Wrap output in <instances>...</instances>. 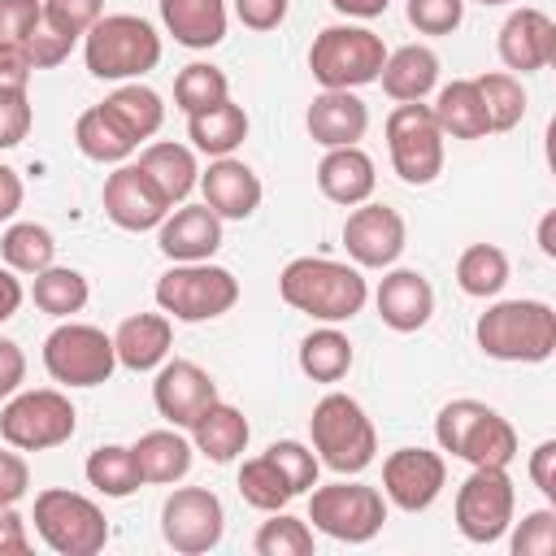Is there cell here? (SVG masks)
Here are the masks:
<instances>
[{
	"mask_svg": "<svg viewBox=\"0 0 556 556\" xmlns=\"http://www.w3.org/2000/svg\"><path fill=\"white\" fill-rule=\"evenodd\" d=\"M278 295L295 313H308V317L334 326V321H348L365 308L369 287H365L356 265H343L330 256H295L278 274Z\"/></svg>",
	"mask_w": 556,
	"mask_h": 556,
	"instance_id": "cell-1",
	"label": "cell"
},
{
	"mask_svg": "<svg viewBox=\"0 0 556 556\" xmlns=\"http://www.w3.org/2000/svg\"><path fill=\"white\" fill-rule=\"evenodd\" d=\"M473 339L491 361L539 365L556 352V313L543 300H500L478 317Z\"/></svg>",
	"mask_w": 556,
	"mask_h": 556,
	"instance_id": "cell-2",
	"label": "cell"
},
{
	"mask_svg": "<svg viewBox=\"0 0 556 556\" xmlns=\"http://www.w3.org/2000/svg\"><path fill=\"white\" fill-rule=\"evenodd\" d=\"M83 61L96 78L104 83H126L161 61V35L148 17L135 13H104L87 35H83Z\"/></svg>",
	"mask_w": 556,
	"mask_h": 556,
	"instance_id": "cell-3",
	"label": "cell"
},
{
	"mask_svg": "<svg viewBox=\"0 0 556 556\" xmlns=\"http://www.w3.org/2000/svg\"><path fill=\"white\" fill-rule=\"evenodd\" d=\"M308 430H313V452L326 469L334 473H361L365 465H374V452H378V434H374V421L365 417V408L343 395V391H330L313 404V417H308Z\"/></svg>",
	"mask_w": 556,
	"mask_h": 556,
	"instance_id": "cell-4",
	"label": "cell"
},
{
	"mask_svg": "<svg viewBox=\"0 0 556 556\" xmlns=\"http://www.w3.org/2000/svg\"><path fill=\"white\" fill-rule=\"evenodd\" d=\"M434 439L443 452L469 465H508L517 456V430L482 400H452L434 417Z\"/></svg>",
	"mask_w": 556,
	"mask_h": 556,
	"instance_id": "cell-5",
	"label": "cell"
},
{
	"mask_svg": "<svg viewBox=\"0 0 556 556\" xmlns=\"http://www.w3.org/2000/svg\"><path fill=\"white\" fill-rule=\"evenodd\" d=\"M156 304L174 321H213L239 304V278L208 261H178L156 278Z\"/></svg>",
	"mask_w": 556,
	"mask_h": 556,
	"instance_id": "cell-6",
	"label": "cell"
},
{
	"mask_svg": "<svg viewBox=\"0 0 556 556\" xmlns=\"http://www.w3.org/2000/svg\"><path fill=\"white\" fill-rule=\"evenodd\" d=\"M382 61L387 48L369 26H326L308 48V70L326 91H356L378 83Z\"/></svg>",
	"mask_w": 556,
	"mask_h": 556,
	"instance_id": "cell-7",
	"label": "cell"
},
{
	"mask_svg": "<svg viewBox=\"0 0 556 556\" xmlns=\"http://www.w3.org/2000/svg\"><path fill=\"white\" fill-rule=\"evenodd\" d=\"M35 530L61 556H96L109 543V521L100 504L65 486H48L35 495Z\"/></svg>",
	"mask_w": 556,
	"mask_h": 556,
	"instance_id": "cell-8",
	"label": "cell"
},
{
	"mask_svg": "<svg viewBox=\"0 0 556 556\" xmlns=\"http://www.w3.org/2000/svg\"><path fill=\"white\" fill-rule=\"evenodd\" d=\"M78 426V413L70 395L39 387V391H13L9 404L0 408V434L17 452H48L61 447Z\"/></svg>",
	"mask_w": 556,
	"mask_h": 556,
	"instance_id": "cell-9",
	"label": "cell"
},
{
	"mask_svg": "<svg viewBox=\"0 0 556 556\" xmlns=\"http://www.w3.org/2000/svg\"><path fill=\"white\" fill-rule=\"evenodd\" d=\"M43 369L61 387H100L117 369L113 334H104L100 326H87V321H61L43 339Z\"/></svg>",
	"mask_w": 556,
	"mask_h": 556,
	"instance_id": "cell-10",
	"label": "cell"
},
{
	"mask_svg": "<svg viewBox=\"0 0 556 556\" xmlns=\"http://www.w3.org/2000/svg\"><path fill=\"white\" fill-rule=\"evenodd\" d=\"M443 130L430 113V104L413 100V104H395L387 117V152L395 174L408 187H426L443 174Z\"/></svg>",
	"mask_w": 556,
	"mask_h": 556,
	"instance_id": "cell-11",
	"label": "cell"
},
{
	"mask_svg": "<svg viewBox=\"0 0 556 556\" xmlns=\"http://www.w3.org/2000/svg\"><path fill=\"white\" fill-rule=\"evenodd\" d=\"M517 491L508 478V465H473V473L456 491V530L469 543H500L513 526Z\"/></svg>",
	"mask_w": 556,
	"mask_h": 556,
	"instance_id": "cell-12",
	"label": "cell"
},
{
	"mask_svg": "<svg viewBox=\"0 0 556 556\" xmlns=\"http://www.w3.org/2000/svg\"><path fill=\"white\" fill-rule=\"evenodd\" d=\"M308 521L339 539V543H369L387 521V500L378 486L365 482H330L313 486L308 495Z\"/></svg>",
	"mask_w": 556,
	"mask_h": 556,
	"instance_id": "cell-13",
	"label": "cell"
},
{
	"mask_svg": "<svg viewBox=\"0 0 556 556\" xmlns=\"http://www.w3.org/2000/svg\"><path fill=\"white\" fill-rule=\"evenodd\" d=\"M161 534L182 556L213 552L226 534V508L208 486H178L161 504Z\"/></svg>",
	"mask_w": 556,
	"mask_h": 556,
	"instance_id": "cell-14",
	"label": "cell"
},
{
	"mask_svg": "<svg viewBox=\"0 0 556 556\" xmlns=\"http://www.w3.org/2000/svg\"><path fill=\"white\" fill-rule=\"evenodd\" d=\"M447 486V465L430 447H395L382 460V491L404 513H426Z\"/></svg>",
	"mask_w": 556,
	"mask_h": 556,
	"instance_id": "cell-15",
	"label": "cell"
},
{
	"mask_svg": "<svg viewBox=\"0 0 556 556\" xmlns=\"http://www.w3.org/2000/svg\"><path fill=\"white\" fill-rule=\"evenodd\" d=\"M404 217L387 204H361L343 222V248L361 269H387L404 252Z\"/></svg>",
	"mask_w": 556,
	"mask_h": 556,
	"instance_id": "cell-16",
	"label": "cell"
},
{
	"mask_svg": "<svg viewBox=\"0 0 556 556\" xmlns=\"http://www.w3.org/2000/svg\"><path fill=\"white\" fill-rule=\"evenodd\" d=\"M104 213H109L113 226L139 235V230H152V226L165 222L169 200L161 195V187L139 165H117L104 178Z\"/></svg>",
	"mask_w": 556,
	"mask_h": 556,
	"instance_id": "cell-17",
	"label": "cell"
},
{
	"mask_svg": "<svg viewBox=\"0 0 556 556\" xmlns=\"http://www.w3.org/2000/svg\"><path fill=\"white\" fill-rule=\"evenodd\" d=\"M213 400H217V382L195 361H161L156 382H152V404L174 430L191 426L195 413Z\"/></svg>",
	"mask_w": 556,
	"mask_h": 556,
	"instance_id": "cell-18",
	"label": "cell"
},
{
	"mask_svg": "<svg viewBox=\"0 0 556 556\" xmlns=\"http://www.w3.org/2000/svg\"><path fill=\"white\" fill-rule=\"evenodd\" d=\"M556 56V22L543 9H513L500 26V61L508 70L534 74Z\"/></svg>",
	"mask_w": 556,
	"mask_h": 556,
	"instance_id": "cell-19",
	"label": "cell"
},
{
	"mask_svg": "<svg viewBox=\"0 0 556 556\" xmlns=\"http://www.w3.org/2000/svg\"><path fill=\"white\" fill-rule=\"evenodd\" d=\"M156 248L178 261H208L222 248V217L208 204H182L156 226Z\"/></svg>",
	"mask_w": 556,
	"mask_h": 556,
	"instance_id": "cell-20",
	"label": "cell"
},
{
	"mask_svg": "<svg viewBox=\"0 0 556 556\" xmlns=\"http://www.w3.org/2000/svg\"><path fill=\"white\" fill-rule=\"evenodd\" d=\"M200 191L222 222H243L261 208V178L235 156H213V165L200 174Z\"/></svg>",
	"mask_w": 556,
	"mask_h": 556,
	"instance_id": "cell-21",
	"label": "cell"
},
{
	"mask_svg": "<svg viewBox=\"0 0 556 556\" xmlns=\"http://www.w3.org/2000/svg\"><path fill=\"white\" fill-rule=\"evenodd\" d=\"M374 304H378L382 326H391V330H400V334H413V330H421V326L430 321V313H434V287H430L426 274H417V269H391V274L378 282Z\"/></svg>",
	"mask_w": 556,
	"mask_h": 556,
	"instance_id": "cell-22",
	"label": "cell"
},
{
	"mask_svg": "<svg viewBox=\"0 0 556 556\" xmlns=\"http://www.w3.org/2000/svg\"><path fill=\"white\" fill-rule=\"evenodd\" d=\"M304 126H308L313 143H321V148H352V143H361V135L369 126V109L356 91H321V96H313Z\"/></svg>",
	"mask_w": 556,
	"mask_h": 556,
	"instance_id": "cell-23",
	"label": "cell"
},
{
	"mask_svg": "<svg viewBox=\"0 0 556 556\" xmlns=\"http://www.w3.org/2000/svg\"><path fill=\"white\" fill-rule=\"evenodd\" d=\"M169 343H174V326H169L165 313H130V317L113 330L117 365H126V369H135V374L156 369V365L169 356Z\"/></svg>",
	"mask_w": 556,
	"mask_h": 556,
	"instance_id": "cell-24",
	"label": "cell"
},
{
	"mask_svg": "<svg viewBox=\"0 0 556 556\" xmlns=\"http://www.w3.org/2000/svg\"><path fill=\"white\" fill-rule=\"evenodd\" d=\"M317 187L326 200L334 204H365L378 187V174H374V161L369 152H361L356 143L352 148H326L321 165H317Z\"/></svg>",
	"mask_w": 556,
	"mask_h": 556,
	"instance_id": "cell-25",
	"label": "cell"
},
{
	"mask_svg": "<svg viewBox=\"0 0 556 556\" xmlns=\"http://www.w3.org/2000/svg\"><path fill=\"white\" fill-rule=\"evenodd\" d=\"M187 430H191V447L204 452L213 465H230V460L248 447V434H252L248 417H243L235 404H226V400L204 404Z\"/></svg>",
	"mask_w": 556,
	"mask_h": 556,
	"instance_id": "cell-26",
	"label": "cell"
},
{
	"mask_svg": "<svg viewBox=\"0 0 556 556\" xmlns=\"http://www.w3.org/2000/svg\"><path fill=\"white\" fill-rule=\"evenodd\" d=\"M382 91L395 100V104H413V100H426L439 83V56L434 48L426 43H404L395 52H387L382 61Z\"/></svg>",
	"mask_w": 556,
	"mask_h": 556,
	"instance_id": "cell-27",
	"label": "cell"
},
{
	"mask_svg": "<svg viewBox=\"0 0 556 556\" xmlns=\"http://www.w3.org/2000/svg\"><path fill=\"white\" fill-rule=\"evenodd\" d=\"M161 22L182 48H217L226 39V0H161Z\"/></svg>",
	"mask_w": 556,
	"mask_h": 556,
	"instance_id": "cell-28",
	"label": "cell"
},
{
	"mask_svg": "<svg viewBox=\"0 0 556 556\" xmlns=\"http://www.w3.org/2000/svg\"><path fill=\"white\" fill-rule=\"evenodd\" d=\"M135 452V465H139V478L143 482H178V478H187L191 473V456H195V447L169 426V430H148V434H139V443L130 447Z\"/></svg>",
	"mask_w": 556,
	"mask_h": 556,
	"instance_id": "cell-29",
	"label": "cell"
},
{
	"mask_svg": "<svg viewBox=\"0 0 556 556\" xmlns=\"http://www.w3.org/2000/svg\"><path fill=\"white\" fill-rule=\"evenodd\" d=\"M430 113H434L439 130L452 135V139H482V135L491 130L473 78H452V83L439 91V100L430 104Z\"/></svg>",
	"mask_w": 556,
	"mask_h": 556,
	"instance_id": "cell-30",
	"label": "cell"
},
{
	"mask_svg": "<svg viewBox=\"0 0 556 556\" xmlns=\"http://www.w3.org/2000/svg\"><path fill=\"white\" fill-rule=\"evenodd\" d=\"M187 139L204 152V156H230L243 139H248V113L226 96L213 109H200L187 117Z\"/></svg>",
	"mask_w": 556,
	"mask_h": 556,
	"instance_id": "cell-31",
	"label": "cell"
},
{
	"mask_svg": "<svg viewBox=\"0 0 556 556\" xmlns=\"http://www.w3.org/2000/svg\"><path fill=\"white\" fill-rule=\"evenodd\" d=\"M139 169H143V174H148V178L161 187V195H165L169 204L187 200V195H191V187L200 182V169H195L191 148L169 143V139L148 143V148L139 152Z\"/></svg>",
	"mask_w": 556,
	"mask_h": 556,
	"instance_id": "cell-32",
	"label": "cell"
},
{
	"mask_svg": "<svg viewBox=\"0 0 556 556\" xmlns=\"http://www.w3.org/2000/svg\"><path fill=\"white\" fill-rule=\"evenodd\" d=\"M100 109H104L135 143H139V139H152V135L161 130V122H165L161 96H156L152 87H143V83H122L113 96L100 100Z\"/></svg>",
	"mask_w": 556,
	"mask_h": 556,
	"instance_id": "cell-33",
	"label": "cell"
},
{
	"mask_svg": "<svg viewBox=\"0 0 556 556\" xmlns=\"http://www.w3.org/2000/svg\"><path fill=\"white\" fill-rule=\"evenodd\" d=\"M74 143H78V152L87 156V161H100V165H122L139 143L96 104V109H87L78 122H74Z\"/></svg>",
	"mask_w": 556,
	"mask_h": 556,
	"instance_id": "cell-34",
	"label": "cell"
},
{
	"mask_svg": "<svg viewBox=\"0 0 556 556\" xmlns=\"http://www.w3.org/2000/svg\"><path fill=\"white\" fill-rule=\"evenodd\" d=\"M300 369L313 382H339L352 369V339L334 326H321L300 339Z\"/></svg>",
	"mask_w": 556,
	"mask_h": 556,
	"instance_id": "cell-35",
	"label": "cell"
},
{
	"mask_svg": "<svg viewBox=\"0 0 556 556\" xmlns=\"http://www.w3.org/2000/svg\"><path fill=\"white\" fill-rule=\"evenodd\" d=\"M87 295H91L87 278H83L78 269H70V265H48V269H39L35 282H30V300H35V308H43L48 317L83 313Z\"/></svg>",
	"mask_w": 556,
	"mask_h": 556,
	"instance_id": "cell-36",
	"label": "cell"
},
{
	"mask_svg": "<svg viewBox=\"0 0 556 556\" xmlns=\"http://www.w3.org/2000/svg\"><path fill=\"white\" fill-rule=\"evenodd\" d=\"M456 282L465 295L473 300H491L504 291L508 282V256L495 248V243H469L456 261Z\"/></svg>",
	"mask_w": 556,
	"mask_h": 556,
	"instance_id": "cell-37",
	"label": "cell"
},
{
	"mask_svg": "<svg viewBox=\"0 0 556 556\" xmlns=\"http://www.w3.org/2000/svg\"><path fill=\"white\" fill-rule=\"evenodd\" d=\"M87 482L100 495H109V500H126V495H135L143 486L139 465H135V452L122 447V443H104V447H96L87 456Z\"/></svg>",
	"mask_w": 556,
	"mask_h": 556,
	"instance_id": "cell-38",
	"label": "cell"
},
{
	"mask_svg": "<svg viewBox=\"0 0 556 556\" xmlns=\"http://www.w3.org/2000/svg\"><path fill=\"white\" fill-rule=\"evenodd\" d=\"M0 256L13 274H39L56 261V239L48 226H35V222H13L0 239Z\"/></svg>",
	"mask_w": 556,
	"mask_h": 556,
	"instance_id": "cell-39",
	"label": "cell"
},
{
	"mask_svg": "<svg viewBox=\"0 0 556 556\" xmlns=\"http://www.w3.org/2000/svg\"><path fill=\"white\" fill-rule=\"evenodd\" d=\"M473 87L482 96V109H486L491 130H513L526 117V91H521V83L513 74L491 70V74H478Z\"/></svg>",
	"mask_w": 556,
	"mask_h": 556,
	"instance_id": "cell-40",
	"label": "cell"
},
{
	"mask_svg": "<svg viewBox=\"0 0 556 556\" xmlns=\"http://www.w3.org/2000/svg\"><path fill=\"white\" fill-rule=\"evenodd\" d=\"M230 96V83H226V74L217 70V65H208V61H191L178 78H174V104L191 117V113H200V109H213V104H222Z\"/></svg>",
	"mask_w": 556,
	"mask_h": 556,
	"instance_id": "cell-41",
	"label": "cell"
},
{
	"mask_svg": "<svg viewBox=\"0 0 556 556\" xmlns=\"http://www.w3.org/2000/svg\"><path fill=\"white\" fill-rule=\"evenodd\" d=\"M239 495H243L252 508H261V513H278V508H287V504L295 500L291 486H287V478L278 473V465H274L269 456L243 460V469H239Z\"/></svg>",
	"mask_w": 556,
	"mask_h": 556,
	"instance_id": "cell-42",
	"label": "cell"
},
{
	"mask_svg": "<svg viewBox=\"0 0 556 556\" xmlns=\"http://www.w3.org/2000/svg\"><path fill=\"white\" fill-rule=\"evenodd\" d=\"M252 547H256V556H313V530H308V521L278 508V513H269V521H261Z\"/></svg>",
	"mask_w": 556,
	"mask_h": 556,
	"instance_id": "cell-43",
	"label": "cell"
},
{
	"mask_svg": "<svg viewBox=\"0 0 556 556\" xmlns=\"http://www.w3.org/2000/svg\"><path fill=\"white\" fill-rule=\"evenodd\" d=\"M274 465H278V473L287 478V486H291V495H304V491H313L317 486V452L313 447H304L300 439H278V443H269V452H265Z\"/></svg>",
	"mask_w": 556,
	"mask_h": 556,
	"instance_id": "cell-44",
	"label": "cell"
},
{
	"mask_svg": "<svg viewBox=\"0 0 556 556\" xmlns=\"http://www.w3.org/2000/svg\"><path fill=\"white\" fill-rule=\"evenodd\" d=\"M100 17H104V0H43V26L70 39H83Z\"/></svg>",
	"mask_w": 556,
	"mask_h": 556,
	"instance_id": "cell-45",
	"label": "cell"
},
{
	"mask_svg": "<svg viewBox=\"0 0 556 556\" xmlns=\"http://www.w3.org/2000/svg\"><path fill=\"white\" fill-rule=\"evenodd\" d=\"M43 22V0H0V52H22Z\"/></svg>",
	"mask_w": 556,
	"mask_h": 556,
	"instance_id": "cell-46",
	"label": "cell"
},
{
	"mask_svg": "<svg viewBox=\"0 0 556 556\" xmlns=\"http://www.w3.org/2000/svg\"><path fill=\"white\" fill-rule=\"evenodd\" d=\"M513 556H552L556 552V513L552 508H534L521 517V526L508 539Z\"/></svg>",
	"mask_w": 556,
	"mask_h": 556,
	"instance_id": "cell-47",
	"label": "cell"
},
{
	"mask_svg": "<svg viewBox=\"0 0 556 556\" xmlns=\"http://www.w3.org/2000/svg\"><path fill=\"white\" fill-rule=\"evenodd\" d=\"M408 22L421 35H452L465 22V0H408Z\"/></svg>",
	"mask_w": 556,
	"mask_h": 556,
	"instance_id": "cell-48",
	"label": "cell"
},
{
	"mask_svg": "<svg viewBox=\"0 0 556 556\" xmlns=\"http://www.w3.org/2000/svg\"><path fill=\"white\" fill-rule=\"evenodd\" d=\"M78 39H70V35H56L52 26H35V35L26 39V48H22V56L30 61V70H52V65H61L65 56H70V48H74Z\"/></svg>",
	"mask_w": 556,
	"mask_h": 556,
	"instance_id": "cell-49",
	"label": "cell"
},
{
	"mask_svg": "<svg viewBox=\"0 0 556 556\" xmlns=\"http://www.w3.org/2000/svg\"><path fill=\"white\" fill-rule=\"evenodd\" d=\"M287 4L291 0H235V13L248 30H274V26H282Z\"/></svg>",
	"mask_w": 556,
	"mask_h": 556,
	"instance_id": "cell-50",
	"label": "cell"
},
{
	"mask_svg": "<svg viewBox=\"0 0 556 556\" xmlns=\"http://www.w3.org/2000/svg\"><path fill=\"white\" fill-rule=\"evenodd\" d=\"M30 130V100H0V148H17Z\"/></svg>",
	"mask_w": 556,
	"mask_h": 556,
	"instance_id": "cell-51",
	"label": "cell"
},
{
	"mask_svg": "<svg viewBox=\"0 0 556 556\" xmlns=\"http://www.w3.org/2000/svg\"><path fill=\"white\" fill-rule=\"evenodd\" d=\"M30 486V469L17 452H0V504H17Z\"/></svg>",
	"mask_w": 556,
	"mask_h": 556,
	"instance_id": "cell-52",
	"label": "cell"
},
{
	"mask_svg": "<svg viewBox=\"0 0 556 556\" xmlns=\"http://www.w3.org/2000/svg\"><path fill=\"white\" fill-rule=\"evenodd\" d=\"M30 87V61L22 52H0V100H22Z\"/></svg>",
	"mask_w": 556,
	"mask_h": 556,
	"instance_id": "cell-53",
	"label": "cell"
},
{
	"mask_svg": "<svg viewBox=\"0 0 556 556\" xmlns=\"http://www.w3.org/2000/svg\"><path fill=\"white\" fill-rule=\"evenodd\" d=\"M30 552V534L26 521L13 504H0V556H26Z\"/></svg>",
	"mask_w": 556,
	"mask_h": 556,
	"instance_id": "cell-54",
	"label": "cell"
},
{
	"mask_svg": "<svg viewBox=\"0 0 556 556\" xmlns=\"http://www.w3.org/2000/svg\"><path fill=\"white\" fill-rule=\"evenodd\" d=\"M530 478L547 500H556V439H543L530 452Z\"/></svg>",
	"mask_w": 556,
	"mask_h": 556,
	"instance_id": "cell-55",
	"label": "cell"
},
{
	"mask_svg": "<svg viewBox=\"0 0 556 556\" xmlns=\"http://www.w3.org/2000/svg\"><path fill=\"white\" fill-rule=\"evenodd\" d=\"M26 382V356L13 339H0V400H9Z\"/></svg>",
	"mask_w": 556,
	"mask_h": 556,
	"instance_id": "cell-56",
	"label": "cell"
},
{
	"mask_svg": "<svg viewBox=\"0 0 556 556\" xmlns=\"http://www.w3.org/2000/svg\"><path fill=\"white\" fill-rule=\"evenodd\" d=\"M17 208H22V178L17 169L0 165V222H9Z\"/></svg>",
	"mask_w": 556,
	"mask_h": 556,
	"instance_id": "cell-57",
	"label": "cell"
},
{
	"mask_svg": "<svg viewBox=\"0 0 556 556\" xmlns=\"http://www.w3.org/2000/svg\"><path fill=\"white\" fill-rule=\"evenodd\" d=\"M22 295H26V291H22V282H17V278H13V269L4 265V269H0V326L22 308Z\"/></svg>",
	"mask_w": 556,
	"mask_h": 556,
	"instance_id": "cell-58",
	"label": "cell"
},
{
	"mask_svg": "<svg viewBox=\"0 0 556 556\" xmlns=\"http://www.w3.org/2000/svg\"><path fill=\"white\" fill-rule=\"evenodd\" d=\"M330 4L339 13H348V17H382L391 0H330Z\"/></svg>",
	"mask_w": 556,
	"mask_h": 556,
	"instance_id": "cell-59",
	"label": "cell"
},
{
	"mask_svg": "<svg viewBox=\"0 0 556 556\" xmlns=\"http://www.w3.org/2000/svg\"><path fill=\"white\" fill-rule=\"evenodd\" d=\"M552 226H556V213H547V217L539 222V248H543V256H556V239H552Z\"/></svg>",
	"mask_w": 556,
	"mask_h": 556,
	"instance_id": "cell-60",
	"label": "cell"
},
{
	"mask_svg": "<svg viewBox=\"0 0 556 556\" xmlns=\"http://www.w3.org/2000/svg\"><path fill=\"white\" fill-rule=\"evenodd\" d=\"M473 4H486L491 9V4H508V0H473Z\"/></svg>",
	"mask_w": 556,
	"mask_h": 556,
	"instance_id": "cell-61",
	"label": "cell"
}]
</instances>
